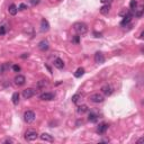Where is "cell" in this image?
Returning a JSON list of instances; mask_svg holds the SVG:
<instances>
[{"mask_svg": "<svg viewBox=\"0 0 144 144\" xmlns=\"http://www.w3.org/2000/svg\"><path fill=\"white\" fill-rule=\"evenodd\" d=\"M73 29L76 30V33L78 35H85L88 32V26L82 21H78V23H74Z\"/></svg>", "mask_w": 144, "mask_h": 144, "instance_id": "cell-1", "label": "cell"}, {"mask_svg": "<svg viewBox=\"0 0 144 144\" xmlns=\"http://www.w3.org/2000/svg\"><path fill=\"white\" fill-rule=\"evenodd\" d=\"M38 137V134L37 132L34 131V130H28L26 131L25 133V140L27 142H33V141H36Z\"/></svg>", "mask_w": 144, "mask_h": 144, "instance_id": "cell-2", "label": "cell"}, {"mask_svg": "<svg viewBox=\"0 0 144 144\" xmlns=\"http://www.w3.org/2000/svg\"><path fill=\"white\" fill-rule=\"evenodd\" d=\"M35 113L34 111H32V110H27L25 111V114H24V120H25L27 124H30L33 123L35 120Z\"/></svg>", "mask_w": 144, "mask_h": 144, "instance_id": "cell-3", "label": "cell"}, {"mask_svg": "<svg viewBox=\"0 0 144 144\" xmlns=\"http://www.w3.org/2000/svg\"><path fill=\"white\" fill-rule=\"evenodd\" d=\"M89 99H90V101L95 102V104H100V102H102L105 100L104 96L100 95V93H93V95H91L89 97Z\"/></svg>", "mask_w": 144, "mask_h": 144, "instance_id": "cell-4", "label": "cell"}, {"mask_svg": "<svg viewBox=\"0 0 144 144\" xmlns=\"http://www.w3.org/2000/svg\"><path fill=\"white\" fill-rule=\"evenodd\" d=\"M14 81H15V85L18 86V87H20V86H24V85H25L26 78H25L24 76H21V74H18V76L15 77Z\"/></svg>", "mask_w": 144, "mask_h": 144, "instance_id": "cell-5", "label": "cell"}, {"mask_svg": "<svg viewBox=\"0 0 144 144\" xmlns=\"http://www.w3.org/2000/svg\"><path fill=\"white\" fill-rule=\"evenodd\" d=\"M34 95H35V90L33 88H27V89H25L23 91V97L25 98V99H29Z\"/></svg>", "mask_w": 144, "mask_h": 144, "instance_id": "cell-6", "label": "cell"}, {"mask_svg": "<svg viewBox=\"0 0 144 144\" xmlns=\"http://www.w3.org/2000/svg\"><path fill=\"white\" fill-rule=\"evenodd\" d=\"M55 97L54 93L52 92H44L42 93L41 96H39V99H42V100H53Z\"/></svg>", "mask_w": 144, "mask_h": 144, "instance_id": "cell-7", "label": "cell"}, {"mask_svg": "<svg viewBox=\"0 0 144 144\" xmlns=\"http://www.w3.org/2000/svg\"><path fill=\"white\" fill-rule=\"evenodd\" d=\"M95 62L98 64H101L105 62V58H104V54H102L101 52H97L95 54Z\"/></svg>", "mask_w": 144, "mask_h": 144, "instance_id": "cell-8", "label": "cell"}, {"mask_svg": "<svg viewBox=\"0 0 144 144\" xmlns=\"http://www.w3.org/2000/svg\"><path fill=\"white\" fill-rule=\"evenodd\" d=\"M101 91L105 96H110V95L113 93V88H111L109 85H105L101 87Z\"/></svg>", "mask_w": 144, "mask_h": 144, "instance_id": "cell-9", "label": "cell"}, {"mask_svg": "<svg viewBox=\"0 0 144 144\" xmlns=\"http://www.w3.org/2000/svg\"><path fill=\"white\" fill-rule=\"evenodd\" d=\"M38 48H39L41 51H43V52L47 51V50L50 48L48 42H47V41H41V42L38 43Z\"/></svg>", "mask_w": 144, "mask_h": 144, "instance_id": "cell-10", "label": "cell"}, {"mask_svg": "<svg viewBox=\"0 0 144 144\" xmlns=\"http://www.w3.org/2000/svg\"><path fill=\"white\" fill-rule=\"evenodd\" d=\"M48 29H50V24L45 18H43L42 21H41V30L42 32H47Z\"/></svg>", "mask_w": 144, "mask_h": 144, "instance_id": "cell-11", "label": "cell"}, {"mask_svg": "<svg viewBox=\"0 0 144 144\" xmlns=\"http://www.w3.org/2000/svg\"><path fill=\"white\" fill-rule=\"evenodd\" d=\"M41 140L42 141H45V142H50V143H52L53 141H54V139H53V136L50 135V134H47V133H43V134H41Z\"/></svg>", "mask_w": 144, "mask_h": 144, "instance_id": "cell-12", "label": "cell"}, {"mask_svg": "<svg viewBox=\"0 0 144 144\" xmlns=\"http://www.w3.org/2000/svg\"><path fill=\"white\" fill-rule=\"evenodd\" d=\"M107 130H108V124L102 123V124H99V126H98V128H97V132L99 134H104Z\"/></svg>", "mask_w": 144, "mask_h": 144, "instance_id": "cell-13", "label": "cell"}, {"mask_svg": "<svg viewBox=\"0 0 144 144\" xmlns=\"http://www.w3.org/2000/svg\"><path fill=\"white\" fill-rule=\"evenodd\" d=\"M53 64H54L55 68H58V69H63V68H64V62H63V60L59 59V58L54 60Z\"/></svg>", "mask_w": 144, "mask_h": 144, "instance_id": "cell-14", "label": "cell"}, {"mask_svg": "<svg viewBox=\"0 0 144 144\" xmlns=\"http://www.w3.org/2000/svg\"><path fill=\"white\" fill-rule=\"evenodd\" d=\"M8 11H9V14L11 15V16H15L16 14H17V11H18V8H17V6L15 4H13V5H10L9 6V9H8Z\"/></svg>", "mask_w": 144, "mask_h": 144, "instance_id": "cell-15", "label": "cell"}, {"mask_svg": "<svg viewBox=\"0 0 144 144\" xmlns=\"http://www.w3.org/2000/svg\"><path fill=\"white\" fill-rule=\"evenodd\" d=\"M110 11V5H104L100 8V14L101 15H108Z\"/></svg>", "mask_w": 144, "mask_h": 144, "instance_id": "cell-16", "label": "cell"}, {"mask_svg": "<svg viewBox=\"0 0 144 144\" xmlns=\"http://www.w3.org/2000/svg\"><path fill=\"white\" fill-rule=\"evenodd\" d=\"M48 80L47 79H42V80H39L37 82V87L38 88H45V87H47L48 86Z\"/></svg>", "mask_w": 144, "mask_h": 144, "instance_id": "cell-17", "label": "cell"}, {"mask_svg": "<svg viewBox=\"0 0 144 144\" xmlns=\"http://www.w3.org/2000/svg\"><path fill=\"white\" fill-rule=\"evenodd\" d=\"M77 111L79 113V114H85V113H87L88 111V106L87 105H81V106L78 107V109H77Z\"/></svg>", "mask_w": 144, "mask_h": 144, "instance_id": "cell-18", "label": "cell"}, {"mask_svg": "<svg viewBox=\"0 0 144 144\" xmlns=\"http://www.w3.org/2000/svg\"><path fill=\"white\" fill-rule=\"evenodd\" d=\"M9 67H10V64L9 63H4L1 67H0V74H4L5 72H7L9 70Z\"/></svg>", "mask_w": 144, "mask_h": 144, "instance_id": "cell-19", "label": "cell"}, {"mask_svg": "<svg viewBox=\"0 0 144 144\" xmlns=\"http://www.w3.org/2000/svg\"><path fill=\"white\" fill-rule=\"evenodd\" d=\"M11 100H13L14 105H18V102H19V93H18V92L13 93V97H11Z\"/></svg>", "mask_w": 144, "mask_h": 144, "instance_id": "cell-20", "label": "cell"}, {"mask_svg": "<svg viewBox=\"0 0 144 144\" xmlns=\"http://www.w3.org/2000/svg\"><path fill=\"white\" fill-rule=\"evenodd\" d=\"M83 74H85V69H83V68H79L76 71V73H74V77H76V78H80V77H82Z\"/></svg>", "mask_w": 144, "mask_h": 144, "instance_id": "cell-21", "label": "cell"}, {"mask_svg": "<svg viewBox=\"0 0 144 144\" xmlns=\"http://www.w3.org/2000/svg\"><path fill=\"white\" fill-rule=\"evenodd\" d=\"M81 98V95L80 93H76V95H73L72 96V102L73 104H77V102L79 101V99Z\"/></svg>", "mask_w": 144, "mask_h": 144, "instance_id": "cell-22", "label": "cell"}, {"mask_svg": "<svg viewBox=\"0 0 144 144\" xmlns=\"http://www.w3.org/2000/svg\"><path fill=\"white\" fill-rule=\"evenodd\" d=\"M88 119H89V122H92V123H95V122H97V115L92 114V113H90Z\"/></svg>", "mask_w": 144, "mask_h": 144, "instance_id": "cell-23", "label": "cell"}, {"mask_svg": "<svg viewBox=\"0 0 144 144\" xmlns=\"http://www.w3.org/2000/svg\"><path fill=\"white\" fill-rule=\"evenodd\" d=\"M130 7H131V9L135 10L136 7H137V1H136V0H131V2H130Z\"/></svg>", "mask_w": 144, "mask_h": 144, "instance_id": "cell-24", "label": "cell"}, {"mask_svg": "<svg viewBox=\"0 0 144 144\" xmlns=\"http://www.w3.org/2000/svg\"><path fill=\"white\" fill-rule=\"evenodd\" d=\"M142 15H143V9H140V10H137V11H136L135 13V16L136 17H142Z\"/></svg>", "mask_w": 144, "mask_h": 144, "instance_id": "cell-25", "label": "cell"}, {"mask_svg": "<svg viewBox=\"0 0 144 144\" xmlns=\"http://www.w3.org/2000/svg\"><path fill=\"white\" fill-rule=\"evenodd\" d=\"M73 42L76 43V44H79V43H80V36H79V35H76V36L73 37Z\"/></svg>", "mask_w": 144, "mask_h": 144, "instance_id": "cell-26", "label": "cell"}, {"mask_svg": "<svg viewBox=\"0 0 144 144\" xmlns=\"http://www.w3.org/2000/svg\"><path fill=\"white\" fill-rule=\"evenodd\" d=\"M13 70L15 72H19V71H20V67L17 65V64H15V65H13Z\"/></svg>", "mask_w": 144, "mask_h": 144, "instance_id": "cell-27", "label": "cell"}, {"mask_svg": "<svg viewBox=\"0 0 144 144\" xmlns=\"http://www.w3.org/2000/svg\"><path fill=\"white\" fill-rule=\"evenodd\" d=\"M5 34H6V28H5V26H1L0 27V36H2Z\"/></svg>", "mask_w": 144, "mask_h": 144, "instance_id": "cell-28", "label": "cell"}, {"mask_svg": "<svg viewBox=\"0 0 144 144\" xmlns=\"http://www.w3.org/2000/svg\"><path fill=\"white\" fill-rule=\"evenodd\" d=\"M100 1H101L104 5H110L113 1H114V0H100Z\"/></svg>", "mask_w": 144, "mask_h": 144, "instance_id": "cell-29", "label": "cell"}, {"mask_svg": "<svg viewBox=\"0 0 144 144\" xmlns=\"http://www.w3.org/2000/svg\"><path fill=\"white\" fill-rule=\"evenodd\" d=\"M30 4H32V6H36L39 4V0H30Z\"/></svg>", "mask_w": 144, "mask_h": 144, "instance_id": "cell-30", "label": "cell"}, {"mask_svg": "<svg viewBox=\"0 0 144 144\" xmlns=\"http://www.w3.org/2000/svg\"><path fill=\"white\" fill-rule=\"evenodd\" d=\"M19 9H20V10H25V9H27V6H26L25 4H20L19 5Z\"/></svg>", "mask_w": 144, "mask_h": 144, "instance_id": "cell-31", "label": "cell"}, {"mask_svg": "<svg viewBox=\"0 0 144 144\" xmlns=\"http://www.w3.org/2000/svg\"><path fill=\"white\" fill-rule=\"evenodd\" d=\"M28 55H29L28 53H24V54L21 55L20 58H21V59H26V58H28Z\"/></svg>", "mask_w": 144, "mask_h": 144, "instance_id": "cell-32", "label": "cell"}, {"mask_svg": "<svg viewBox=\"0 0 144 144\" xmlns=\"http://www.w3.org/2000/svg\"><path fill=\"white\" fill-rule=\"evenodd\" d=\"M93 35H95L96 37H101V33H96V32H95V33H93Z\"/></svg>", "mask_w": 144, "mask_h": 144, "instance_id": "cell-33", "label": "cell"}, {"mask_svg": "<svg viewBox=\"0 0 144 144\" xmlns=\"http://www.w3.org/2000/svg\"><path fill=\"white\" fill-rule=\"evenodd\" d=\"M143 141H144V139H143V137H141V139H139V140H137V142H136V143L140 144V143H142Z\"/></svg>", "mask_w": 144, "mask_h": 144, "instance_id": "cell-34", "label": "cell"}, {"mask_svg": "<svg viewBox=\"0 0 144 144\" xmlns=\"http://www.w3.org/2000/svg\"><path fill=\"white\" fill-rule=\"evenodd\" d=\"M5 142H6V143H13L14 141H13V140H6Z\"/></svg>", "mask_w": 144, "mask_h": 144, "instance_id": "cell-35", "label": "cell"}]
</instances>
